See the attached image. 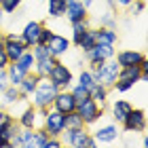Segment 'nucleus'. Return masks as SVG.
I'll list each match as a JSON object with an SVG mask.
<instances>
[{"mask_svg":"<svg viewBox=\"0 0 148 148\" xmlns=\"http://www.w3.org/2000/svg\"><path fill=\"white\" fill-rule=\"evenodd\" d=\"M57 87L49 80V76H40L38 83H36V89L32 91V106H36V108H51L53 99L57 95Z\"/></svg>","mask_w":148,"mask_h":148,"instance_id":"nucleus-1","label":"nucleus"},{"mask_svg":"<svg viewBox=\"0 0 148 148\" xmlns=\"http://www.w3.org/2000/svg\"><path fill=\"white\" fill-rule=\"evenodd\" d=\"M62 136H64L62 142L72 146V148H83V146L93 148V146H97L95 138L87 131V125L85 127H66V129L62 131Z\"/></svg>","mask_w":148,"mask_h":148,"instance_id":"nucleus-2","label":"nucleus"},{"mask_svg":"<svg viewBox=\"0 0 148 148\" xmlns=\"http://www.w3.org/2000/svg\"><path fill=\"white\" fill-rule=\"evenodd\" d=\"M76 112L83 116L85 125H95L97 121L102 119L104 108H102L99 104H95L89 95H87V97H83V99H76Z\"/></svg>","mask_w":148,"mask_h":148,"instance_id":"nucleus-3","label":"nucleus"},{"mask_svg":"<svg viewBox=\"0 0 148 148\" xmlns=\"http://www.w3.org/2000/svg\"><path fill=\"white\" fill-rule=\"evenodd\" d=\"M42 129L49 133V136H62V131L66 129V114L57 112L55 108H49L47 114L42 116Z\"/></svg>","mask_w":148,"mask_h":148,"instance_id":"nucleus-4","label":"nucleus"},{"mask_svg":"<svg viewBox=\"0 0 148 148\" xmlns=\"http://www.w3.org/2000/svg\"><path fill=\"white\" fill-rule=\"evenodd\" d=\"M17 131H19L17 119L4 112V116L0 119V146L11 148L13 146V140H15V136H17Z\"/></svg>","mask_w":148,"mask_h":148,"instance_id":"nucleus-5","label":"nucleus"},{"mask_svg":"<svg viewBox=\"0 0 148 148\" xmlns=\"http://www.w3.org/2000/svg\"><path fill=\"white\" fill-rule=\"evenodd\" d=\"M121 125L129 133H144L146 131V112L142 108H131L129 114L121 121Z\"/></svg>","mask_w":148,"mask_h":148,"instance_id":"nucleus-6","label":"nucleus"},{"mask_svg":"<svg viewBox=\"0 0 148 148\" xmlns=\"http://www.w3.org/2000/svg\"><path fill=\"white\" fill-rule=\"evenodd\" d=\"M114 45H104V42H95L89 51H85V57L89 66H102V62L114 57Z\"/></svg>","mask_w":148,"mask_h":148,"instance_id":"nucleus-7","label":"nucleus"},{"mask_svg":"<svg viewBox=\"0 0 148 148\" xmlns=\"http://www.w3.org/2000/svg\"><path fill=\"white\" fill-rule=\"evenodd\" d=\"M49 80L57 87V89H68V87L74 83V74H72V70L66 64L57 62L55 66H53V70L49 72Z\"/></svg>","mask_w":148,"mask_h":148,"instance_id":"nucleus-8","label":"nucleus"},{"mask_svg":"<svg viewBox=\"0 0 148 148\" xmlns=\"http://www.w3.org/2000/svg\"><path fill=\"white\" fill-rule=\"evenodd\" d=\"M119 70H121V66L116 64L114 57L102 62V66H99V83L110 89V87L116 83V78H119Z\"/></svg>","mask_w":148,"mask_h":148,"instance_id":"nucleus-9","label":"nucleus"},{"mask_svg":"<svg viewBox=\"0 0 148 148\" xmlns=\"http://www.w3.org/2000/svg\"><path fill=\"white\" fill-rule=\"evenodd\" d=\"M51 108H55L62 114H68L72 110H76V97L70 93V89H59L55 99H53V104H51Z\"/></svg>","mask_w":148,"mask_h":148,"instance_id":"nucleus-10","label":"nucleus"},{"mask_svg":"<svg viewBox=\"0 0 148 148\" xmlns=\"http://www.w3.org/2000/svg\"><path fill=\"white\" fill-rule=\"evenodd\" d=\"M17 123H19V127H30V129H36V127L42 125V116L38 114V108H36V106L28 104L21 112H19Z\"/></svg>","mask_w":148,"mask_h":148,"instance_id":"nucleus-11","label":"nucleus"},{"mask_svg":"<svg viewBox=\"0 0 148 148\" xmlns=\"http://www.w3.org/2000/svg\"><path fill=\"white\" fill-rule=\"evenodd\" d=\"M2 49H4L6 55H9L11 62H15V59L21 55L25 49H28V47L23 45V40H21V36H19V34H6V36H4V47H2Z\"/></svg>","mask_w":148,"mask_h":148,"instance_id":"nucleus-12","label":"nucleus"},{"mask_svg":"<svg viewBox=\"0 0 148 148\" xmlns=\"http://www.w3.org/2000/svg\"><path fill=\"white\" fill-rule=\"evenodd\" d=\"M70 47H72L70 38H66V36H62V34H55V32H53V36L47 40V49H49V53H51L53 57L66 55V53L70 51Z\"/></svg>","mask_w":148,"mask_h":148,"instance_id":"nucleus-13","label":"nucleus"},{"mask_svg":"<svg viewBox=\"0 0 148 148\" xmlns=\"http://www.w3.org/2000/svg\"><path fill=\"white\" fill-rule=\"evenodd\" d=\"M91 136L95 138V142H97V144H110V142H114V140L119 138V127H116V123L99 125L97 129L91 133Z\"/></svg>","mask_w":148,"mask_h":148,"instance_id":"nucleus-14","label":"nucleus"},{"mask_svg":"<svg viewBox=\"0 0 148 148\" xmlns=\"http://www.w3.org/2000/svg\"><path fill=\"white\" fill-rule=\"evenodd\" d=\"M40 28H42V23L40 21H28L23 25V30H21V40H23V45L28 47V49H32L34 45H38V34H40Z\"/></svg>","mask_w":148,"mask_h":148,"instance_id":"nucleus-15","label":"nucleus"},{"mask_svg":"<svg viewBox=\"0 0 148 148\" xmlns=\"http://www.w3.org/2000/svg\"><path fill=\"white\" fill-rule=\"evenodd\" d=\"M114 55H116V64L121 66V68H125V66H138L146 57L144 53L138 51V49H123V51L114 53Z\"/></svg>","mask_w":148,"mask_h":148,"instance_id":"nucleus-16","label":"nucleus"},{"mask_svg":"<svg viewBox=\"0 0 148 148\" xmlns=\"http://www.w3.org/2000/svg\"><path fill=\"white\" fill-rule=\"evenodd\" d=\"M89 9L80 2V0H72L70 4H66V17H68V21H78V19H85Z\"/></svg>","mask_w":148,"mask_h":148,"instance_id":"nucleus-17","label":"nucleus"},{"mask_svg":"<svg viewBox=\"0 0 148 148\" xmlns=\"http://www.w3.org/2000/svg\"><path fill=\"white\" fill-rule=\"evenodd\" d=\"M13 146H21V148H34V129L30 127H19Z\"/></svg>","mask_w":148,"mask_h":148,"instance_id":"nucleus-18","label":"nucleus"},{"mask_svg":"<svg viewBox=\"0 0 148 148\" xmlns=\"http://www.w3.org/2000/svg\"><path fill=\"white\" fill-rule=\"evenodd\" d=\"M38 74L36 72H28L23 76V80L17 85V89H19V95H23V97H30L32 95V91L36 89V83H38Z\"/></svg>","mask_w":148,"mask_h":148,"instance_id":"nucleus-19","label":"nucleus"},{"mask_svg":"<svg viewBox=\"0 0 148 148\" xmlns=\"http://www.w3.org/2000/svg\"><path fill=\"white\" fill-rule=\"evenodd\" d=\"M95 40L97 42H104V45H114L116 47V42H119L116 28H104V25L95 28Z\"/></svg>","mask_w":148,"mask_h":148,"instance_id":"nucleus-20","label":"nucleus"},{"mask_svg":"<svg viewBox=\"0 0 148 148\" xmlns=\"http://www.w3.org/2000/svg\"><path fill=\"white\" fill-rule=\"evenodd\" d=\"M131 108H133L131 102H127V99H116V102L112 104V119H114V123H121V121L129 114Z\"/></svg>","mask_w":148,"mask_h":148,"instance_id":"nucleus-21","label":"nucleus"},{"mask_svg":"<svg viewBox=\"0 0 148 148\" xmlns=\"http://www.w3.org/2000/svg\"><path fill=\"white\" fill-rule=\"evenodd\" d=\"M89 97L95 104H99L102 108H106V104H108V87H104L102 83L93 85L91 89H89Z\"/></svg>","mask_w":148,"mask_h":148,"instance_id":"nucleus-22","label":"nucleus"},{"mask_svg":"<svg viewBox=\"0 0 148 148\" xmlns=\"http://www.w3.org/2000/svg\"><path fill=\"white\" fill-rule=\"evenodd\" d=\"M57 64V57H42V59H36V64H34V70L32 72H36L38 76H49V72L53 70V66Z\"/></svg>","mask_w":148,"mask_h":148,"instance_id":"nucleus-23","label":"nucleus"},{"mask_svg":"<svg viewBox=\"0 0 148 148\" xmlns=\"http://www.w3.org/2000/svg\"><path fill=\"white\" fill-rule=\"evenodd\" d=\"M119 78H125V80H131V83H140L144 80L142 72H140V66H125V68L119 70ZM116 78V80H119Z\"/></svg>","mask_w":148,"mask_h":148,"instance_id":"nucleus-24","label":"nucleus"},{"mask_svg":"<svg viewBox=\"0 0 148 148\" xmlns=\"http://www.w3.org/2000/svg\"><path fill=\"white\" fill-rule=\"evenodd\" d=\"M21 95H19V89L15 85H6L2 91H0V106H9L13 104L15 99H19Z\"/></svg>","mask_w":148,"mask_h":148,"instance_id":"nucleus-25","label":"nucleus"},{"mask_svg":"<svg viewBox=\"0 0 148 148\" xmlns=\"http://www.w3.org/2000/svg\"><path fill=\"white\" fill-rule=\"evenodd\" d=\"M15 64H17V66H19V68H21L25 74H28V72L34 70L36 59H34V55H32V51H30V49H25V51L21 53V55H19V57L15 59Z\"/></svg>","mask_w":148,"mask_h":148,"instance_id":"nucleus-26","label":"nucleus"},{"mask_svg":"<svg viewBox=\"0 0 148 148\" xmlns=\"http://www.w3.org/2000/svg\"><path fill=\"white\" fill-rule=\"evenodd\" d=\"M95 42H97V40H95V28H87V30H85V34L80 36V40L76 42V47L85 53V51H89Z\"/></svg>","mask_w":148,"mask_h":148,"instance_id":"nucleus-27","label":"nucleus"},{"mask_svg":"<svg viewBox=\"0 0 148 148\" xmlns=\"http://www.w3.org/2000/svg\"><path fill=\"white\" fill-rule=\"evenodd\" d=\"M87 28H91V25H89V17L78 19V21H72V40H70V42H72V45H76L78 40H80V36L85 34V30H87Z\"/></svg>","mask_w":148,"mask_h":148,"instance_id":"nucleus-28","label":"nucleus"},{"mask_svg":"<svg viewBox=\"0 0 148 148\" xmlns=\"http://www.w3.org/2000/svg\"><path fill=\"white\" fill-rule=\"evenodd\" d=\"M47 6H49V17H66V0H47Z\"/></svg>","mask_w":148,"mask_h":148,"instance_id":"nucleus-29","label":"nucleus"},{"mask_svg":"<svg viewBox=\"0 0 148 148\" xmlns=\"http://www.w3.org/2000/svg\"><path fill=\"white\" fill-rule=\"evenodd\" d=\"M66 127H85V121L76 110H72L66 114Z\"/></svg>","mask_w":148,"mask_h":148,"instance_id":"nucleus-30","label":"nucleus"},{"mask_svg":"<svg viewBox=\"0 0 148 148\" xmlns=\"http://www.w3.org/2000/svg\"><path fill=\"white\" fill-rule=\"evenodd\" d=\"M21 2L23 0H0V9L4 11V15H11L21 6Z\"/></svg>","mask_w":148,"mask_h":148,"instance_id":"nucleus-31","label":"nucleus"},{"mask_svg":"<svg viewBox=\"0 0 148 148\" xmlns=\"http://www.w3.org/2000/svg\"><path fill=\"white\" fill-rule=\"evenodd\" d=\"M78 85H83L85 89H91L93 85H97L95 80H93L91 70H89V68H87V70H80V74H78Z\"/></svg>","mask_w":148,"mask_h":148,"instance_id":"nucleus-32","label":"nucleus"},{"mask_svg":"<svg viewBox=\"0 0 148 148\" xmlns=\"http://www.w3.org/2000/svg\"><path fill=\"white\" fill-rule=\"evenodd\" d=\"M47 138H49V133H47L42 127H36L34 129V146H38V148H45V144H47Z\"/></svg>","mask_w":148,"mask_h":148,"instance_id":"nucleus-33","label":"nucleus"},{"mask_svg":"<svg viewBox=\"0 0 148 148\" xmlns=\"http://www.w3.org/2000/svg\"><path fill=\"white\" fill-rule=\"evenodd\" d=\"M68 89H70V93H72V95L76 97V99H83V97L89 95V89H85V87H83V85H78V83H72Z\"/></svg>","mask_w":148,"mask_h":148,"instance_id":"nucleus-34","label":"nucleus"},{"mask_svg":"<svg viewBox=\"0 0 148 148\" xmlns=\"http://www.w3.org/2000/svg\"><path fill=\"white\" fill-rule=\"evenodd\" d=\"M32 55H34V59H42V57H49L51 55V53H49V49H47V45H34V47H32Z\"/></svg>","mask_w":148,"mask_h":148,"instance_id":"nucleus-35","label":"nucleus"},{"mask_svg":"<svg viewBox=\"0 0 148 148\" xmlns=\"http://www.w3.org/2000/svg\"><path fill=\"white\" fill-rule=\"evenodd\" d=\"M112 87H114L119 93H127L129 89H133V87H136V83H131V80H125V78H119Z\"/></svg>","mask_w":148,"mask_h":148,"instance_id":"nucleus-36","label":"nucleus"},{"mask_svg":"<svg viewBox=\"0 0 148 148\" xmlns=\"http://www.w3.org/2000/svg\"><path fill=\"white\" fill-rule=\"evenodd\" d=\"M99 25H104V28H116V17L112 13H104L99 17Z\"/></svg>","mask_w":148,"mask_h":148,"instance_id":"nucleus-37","label":"nucleus"},{"mask_svg":"<svg viewBox=\"0 0 148 148\" xmlns=\"http://www.w3.org/2000/svg\"><path fill=\"white\" fill-rule=\"evenodd\" d=\"M127 9H131V15H142L144 9H146V2H144V0H133Z\"/></svg>","mask_w":148,"mask_h":148,"instance_id":"nucleus-38","label":"nucleus"},{"mask_svg":"<svg viewBox=\"0 0 148 148\" xmlns=\"http://www.w3.org/2000/svg\"><path fill=\"white\" fill-rule=\"evenodd\" d=\"M51 36H53V30L47 28V25L42 23V28H40V34H38V42H40V45H47V40H49Z\"/></svg>","mask_w":148,"mask_h":148,"instance_id":"nucleus-39","label":"nucleus"},{"mask_svg":"<svg viewBox=\"0 0 148 148\" xmlns=\"http://www.w3.org/2000/svg\"><path fill=\"white\" fill-rule=\"evenodd\" d=\"M62 146H64V142L59 140V136H49V138H47L45 148H62Z\"/></svg>","mask_w":148,"mask_h":148,"instance_id":"nucleus-40","label":"nucleus"},{"mask_svg":"<svg viewBox=\"0 0 148 148\" xmlns=\"http://www.w3.org/2000/svg\"><path fill=\"white\" fill-rule=\"evenodd\" d=\"M11 64V59H9V55L4 53V49H0V68L2 70H6V66Z\"/></svg>","mask_w":148,"mask_h":148,"instance_id":"nucleus-41","label":"nucleus"},{"mask_svg":"<svg viewBox=\"0 0 148 148\" xmlns=\"http://www.w3.org/2000/svg\"><path fill=\"white\" fill-rule=\"evenodd\" d=\"M6 85H9V78H6V70L0 68V91H2Z\"/></svg>","mask_w":148,"mask_h":148,"instance_id":"nucleus-42","label":"nucleus"},{"mask_svg":"<svg viewBox=\"0 0 148 148\" xmlns=\"http://www.w3.org/2000/svg\"><path fill=\"white\" fill-rule=\"evenodd\" d=\"M133 2V0H114V4H119V6H125V9H127V6H129Z\"/></svg>","mask_w":148,"mask_h":148,"instance_id":"nucleus-43","label":"nucleus"},{"mask_svg":"<svg viewBox=\"0 0 148 148\" xmlns=\"http://www.w3.org/2000/svg\"><path fill=\"white\" fill-rule=\"evenodd\" d=\"M80 2H83V4L87 6V9H91V6L95 4V0H80Z\"/></svg>","mask_w":148,"mask_h":148,"instance_id":"nucleus-44","label":"nucleus"},{"mask_svg":"<svg viewBox=\"0 0 148 148\" xmlns=\"http://www.w3.org/2000/svg\"><path fill=\"white\" fill-rule=\"evenodd\" d=\"M2 19H4V11L0 9V25H2Z\"/></svg>","mask_w":148,"mask_h":148,"instance_id":"nucleus-45","label":"nucleus"},{"mask_svg":"<svg viewBox=\"0 0 148 148\" xmlns=\"http://www.w3.org/2000/svg\"><path fill=\"white\" fill-rule=\"evenodd\" d=\"M2 116H4V108L0 106V119H2Z\"/></svg>","mask_w":148,"mask_h":148,"instance_id":"nucleus-46","label":"nucleus"},{"mask_svg":"<svg viewBox=\"0 0 148 148\" xmlns=\"http://www.w3.org/2000/svg\"><path fill=\"white\" fill-rule=\"evenodd\" d=\"M106 2H108V4H114V0H106Z\"/></svg>","mask_w":148,"mask_h":148,"instance_id":"nucleus-47","label":"nucleus"},{"mask_svg":"<svg viewBox=\"0 0 148 148\" xmlns=\"http://www.w3.org/2000/svg\"><path fill=\"white\" fill-rule=\"evenodd\" d=\"M70 2H72V0H66V4H70Z\"/></svg>","mask_w":148,"mask_h":148,"instance_id":"nucleus-48","label":"nucleus"}]
</instances>
